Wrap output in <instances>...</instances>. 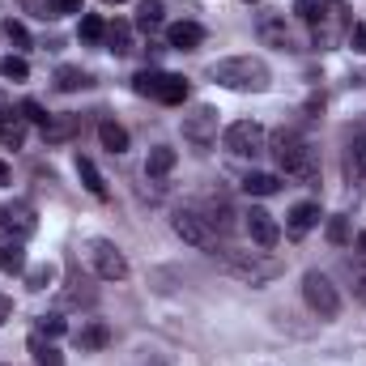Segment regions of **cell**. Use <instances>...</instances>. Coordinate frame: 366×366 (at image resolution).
<instances>
[{
    "mask_svg": "<svg viewBox=\"0 0 366 366\" xmlns=\"http://www.w3.org/2000/svg\"><path fill=\"white\" fill-rule=\"evenodd\" d=\"M39 230V217L26 200H9L0 204V243H26Z\"/></svg>",
    "mask_w": 366,
    "mask_h": 366,
    "instance_id": "8992f818",
    "label": "cell"
},
{
    "mask_svg": "<svg viewBox=\"0 0 366 366\" xmlns=\"http://www.w3.org/2000/svg\"><path fill=\"white\" fill-rule=\"evenodd\" d=\"M269 145H273L277 171H281L285 179H298V183L320 179V154L311 149V141H307L302 132L281 128V132H273V137H269Z\"/></svg>",
    "mask_w": 366,
    "mask_h": 366,
    "instance_id": "6da1fadb",
    "label": "cell"
},
{
    "mask_svg": "<svg viewBox=\"0 0 366 366\" xmlns=\"http://www.w3.org/2000/svg\"><path fill=\"white\" fill-rule=\"evenodd\" d=\"M56 86H60L64 94H73V90H86V86H90V73H81V69H69V64H64V69L56 73Z\"/></svg>",
    "mask_w": 366,
    "mask_h": 366,
    "instance_id": "484cf974",
    "label": "cell"
},
{
    "mask_svg": "<svg viewBox=\"0 0 366 366\" xmlns=\"http://www.w3.org/2000/svg\"><path fill=\"white\" fill-rule=\"evenodd\" d=\"M98 141H102L107 154H124V149H128V128L115 124L111 115H102V119H98Z\"/></svg>",
    "mask_w": 366,
    "mask_h": 366,
    "instance_id": "2e32d148",
    "label": "cell"
},
{
    "mask_svg": "<svg viewBox=\"0 0 366 366\" xmlns=\"http://www.w3.org/2000/svg\"><path fill=\"white\" fill-rule=\"evenodd\" d=\"M81 39H86V43H102V39H107V21L94 17V13H86V17H81Z\"/></svg>",
    "mask_w": 366,
    "mask_h": 366,
    "instance_id": "f546056e",
    "label": "cell"
},
{
    "mask_svg": "<svg viewBox=\"0 0 366 366\" xmlns=\"http://www.w3.org/2000/svg\"><path fill=\"white\" fill-rule=\"evenodd\" d=\"M0 273L4 277L26 273V247L21 243H0Z\"/></svg>",
    "mask_w": 366,
    "mask_h": 366,
    "instance_id": "ffe728a7",
    "label": "cell"
},
{
    "mask_svg": "<svg viewBox=\"0 0 366 366\" xmlns=\"http://www.w3.org/2000/svg\"><path fill=\"white\" fill-rule=\"evenodd\" d=\"M132 90L145 94V98H154V90H158V69H149V73H137V77H132Z\"/></svg>",
    "mask_w": 366,
    "mask_h": 366,
    "instance_id": "d590c367",
    "label": "cell"
},
{
    "mask_svg": "<svg viewBox=\"0 0 366 366\" xmlns=\"http://www.w3.org/2000/svg\"><path fill=\"white\" fill-rule=\"evenodd\" d=\"M154 98L167 102V107H179V102H187V81L175 77V73H158V90H154Z\"/></svg>",
    "mask_w": 366,
    "mask_h": 366,
    "instance_id": "ac0fdd59",
    "label": "cell"
},
{
    "mask_svg": "<svg viewBox=\"0 0 366 366\" xmlns=\"http://www.w3.org/2000/svg\"><path fill=\"white\" fill-rule=\"evenodd\" d=\"M86 9V0H56V13L64 17V13H81Z\"/></svg>",
    "mask_w": 366,
    "mask_h": 366,
    "instance_id": "ab89813d",
    "label": "cell"
},
{
    "mask_svg": "<svg viewBox=\"0 0 366 366\" xmlns=\"http://www.w3.org/2000/svg\"><path fill=\"white\" fill-rule=\"evenodd\" d=\"M0 132H4V115H0Z\"/></svg>",
    "mask_w": 366,
    "mask_h": 366,
    "instance_id": "f6af8a7d",
    "label": "cell"
},
{
    "mask_svg": "<svg viewBox=\"0 0 366 366\" xmlns=\"http://www.w3.org/2000/svg\"><path fill=\"white\" fill-rule=\"evenodd\" d=\"M302 298H307V307H311L320 320H337V315H341V294H337V285L328 281V273H320V269H311V273L302 277Z\"/></svg>",
    "mask_w": 366,
    "mask_h": 366,
    "instance_id": "277c9868",
    "label": "cell"
},
{
    "mask_svg": "<svg viewBox=\"0 0 366 366\" xmlns=\"http://www.w3.org/2000/svg\"><path fill=\"white\" fill-rule=\"evenodd\" d=\"M320 204L315 200H302V204H294L290 209V222H285V230H290V239H302V234H311L315 226H320Z\"/></svg>",
    "mask_w": 366,
    "mask_h": 366,
    "instance_id": "7c38bea8",
    "label": "cell"
},
{
    "mask_svg": "<svg viewBox=\"0 0 366 366\" xmlns=\"http://www.w3.org/2000/svg\"><path fill=\"white\" fill-rule=\"evenodd\" d=\"M51 281H56V269H51V264H39V269L26 273V285H30V290H47Z\"/></svg>",
    "mask_w": 366,
    "mask_h": 366,
    "instance_id": "836d02e7",
    "label": "cell"
},
{
    "mask_svg": "<svg viewBox=\"0 0 366 366\" xmlns=\"http://www.w3.org/2000/svg\"><path fill=\"white\" fill-rule=\"evenodd\" d=\"M21 119H26V124H39V128H43V124L51 119V115L43 111V102H34V98H26V102H21Z\"/></svg>",
    "mask_w": 366,
    "mask_h": 366,
    "instance_id": "e575fe53",
    "label": "cell"
},
{
    "mask_svg": "<svg viewBox=\"0 0 366 366\" xmlns=\"http://www.w3.org/2000/svg\"><path fill=\"white\" fill-rule=\"evenodd\" d=\"M0 115H4V94H0Z\"/></svg>",
    "mask_w": 366,
    "mask_h": 366,
    "instance_id": "ee69618b",
    "label": "cell"
},
{
    "mask_svg": "<svg viewBox=\"0 0 366 366\" xmlns=\"http://www.w3.org/2000/svg\"><path fill=\"white\" fill-rule=\"evenodd\" d=\"M107 4H124V0H107Z\"/></svg>",
    "mask_w": 366,
    "mask_h": 366,
    "instance_id": "bcb514c9",
    "label": "cell"
},
{
    "mask_svg": "<svg viewBox=\"0 0 366 366\" xmlns=\"http://www.w3.org/2000/svg\"><path fill=\"white\" fill-rule=\"evenodd\" d=\"M175 162H179V154H175L171 145H154L149 158H145V175H149V179H162V175L175 171Z\"/></svg>",
    "mask_w": 366,
    "mask_h": 366,
    "instance_id": "e0dca14e",
    "label": "cell"
},
{
    "mask_svg": "<svg viewBox=\"0 0 366 366\" xmlns=\"http://www.w3.org/2000/svg\"><path fill=\"white\" fill-rule=\"evenodd\" d=\"M39 332H43L47 341H56V337H64V332H69V324H64V315H60V311H51V315H43V320H39Z\"/></svg>",
    "mask_w": 366,
    "mask_h": 366,
    "instance_id": "f1b7e54d",
    "label": "cell"
},
{
    "mask_svg": "<svg viewBox=\"0 0 366 366\" xmlns=\"http://www.w3.org/2000/svg\"><path fill=\"white\" fill-rule=\"evenodd\" d=\"M64 302H69V307H81V302L90 307L94 290H86V281H81V277H73V281H69V290H64Z\"/></svg>",
    "mask_w": 366,
    "mask_h": 366,
    "instance_id": "83f0119b",
    "label": "cell"
},
{
    "mask_svg": "<svg viewBox=\"0 0 366 366\" xmlns=\"http://www.w3.org/2000/svg\"><path fill=\"white\" fill-rule=\"evenodd\" d=\"M354 273V290H358V298L366 302V264H358V269H350Z\"/></svg>",
    "mask_w": 366,
    "mask_h": 366,
    "instance_id": "f35d334b",
    "label": "cell"
},
{
    "mask_svg": "<svg viewBox=\"0 0 366 366\" xmlns=\"http://www.w3.org/2000/svg\"><path fill=\"white\" fill-rule=\"evenodd\" d=\"M167 43H171L175 51H196V47L204 43V30H200L196 21H175V26L167 30Z\"/></svg>",
    "mask_w": 366,
    "mask_h": 366,
    "instance_id": "9a60e30c",
    "label": "cell"
},
{
    "mask_svg": "<svg viewBox=\"0 0 366 366\" xmlns=\"http://www.w3.org/2000/svg\"><path fill=\"white\" fill-rule=\"evenodd\" d=\"M107 51H115V56H128L132 51V30H128V21H115V26H107Z\"/></svg>",
    "mask_w": 366,
    "mask_h": 366,
    "instance_id": "603a6c76",
    "label": "cell"
},
{
    "mask_svg": "<svg viewBox=\"0 0 366 366\" xmlns=\"http://www.w3.org/2000/svg\"><path fill=\"white\" fill-rule=\"evenodd\" d=\"M9 179H13L9 175V162H0V187H9Z\"/></svg>",
    "mask_w": 366,
    "mask_h": 366,
    "instance_id": "7bdbcfd3",
    "label": "cell"
},
{
    "mask_svg": "<svg viewBox=\"0 0 366 366\" xmlns=\"http://www.w3.org/2000/svg\"><path fill=\"white\" fill-rule=\"evenodd\" d=\"M217 260H222V269L230 277H239L243 285H269L277 277L285 273V264L269 256V252H234V247H217L213 252Z\"/></svg>",
    "mask_w": 366,
    "mask_h": 366,
    "instance_id": "3957f363",
    "label": "cell"
},
{
    "mask_svg": "<svg viewBox=\"0 0 366 366\" xmlns=\"http://www.w3.org/2000/svg\"><path fill=\"white\" fill-rule=\"evenodd\" d=\"M77 175H81V183H86V192H90V196L107 200V179H102V171L94 167L90 158H77Z\"/></svg>",
    "mask_w": 366,
    "mask_h": 366,
    "instance_id": "44dd1931",
    "label": "cell"
},
{
    "mask_svg": "<svg viewBox=\"0 0 366 366\" xmlns=\"http://www.w3.org/2000/svg\"><path fill=\"white\" fill-rule=\"evenodd\" d=\"M0 73H4L9 81H26V77H30V64H26V56H4V60H0Z\"/></svg>",
    "mask_w": 366,
    "mask_h": 366,
    "instance_id": "4316f807",
    "label": "cell"
},
{
    "mask_svg": "<svg viewBox=\"0 0 366 366\" xmlns=\"http://www.w3.org/2000/svg\"><path fill=\"white\" fill-rule=\"evenodd\" d=\"M17 4H21L30 17H39V21H47V17H60V13H56V0H17Z\"/></svg>",
    "mask_w": 366,
    "mask_h": 366,
    "instance_id": "1f68e13d",
    "label": "cell"
},
{
    "mask_svg": "<svg viewBox=\"0 0 366 366\" xmlns=\"http://www.w3.org/2000/svg\"><path fill=\"white\" fill-rule=\"evenodd\" d=\"M247 4H256V0H247Z\"/></svg>",
    "mask_w": 366,
    "mask_h": 366,
    "instance_id": "7dc6e473",
    "label": "cell"
},
{
    "mask_svg": "<svg viewBox=\"0 0 366 366\" xmlns=\"http://www.w3.org/2000/svg\"><path fill=\"white\" fill-rule=\"evenodd\" d=\"M222 145H226L234 158H256V154L269 149V132H264V124H256V119H239V124H230V128L222 132Z\"/></svg>",
    "mask_w": 366,
    "mask_h": 366,
    "instance_id": "5b68a950",
    "label": "cell"
},
{
    "mask_svg": "<svg viewBox=\"0 0 366 366\" xmlns=\"http://www.w3.org/2000/svg\"><path fill=\"white\" fill-rule=\"evenodd\" d=\"M162 21H167V4H162V0H141V4H137V26H141V30L154 34Z\"/></svg>",
    "mask_w": 366,
    "mask_h": 366,
    "instance_id": "d6986e66",
    "label": "cell"
},
{
    "mask_svg": "<svg viewBox=\"0 0 366 366\" xmlns=\"http://www.w3.org/2000/svg\"><path fill=\"white\" fill-rule=\"evenodd\" d=\"M81 132V115H51L47 124H43V141L47 145H64V141H73Z\"/></svg>",
    "mask_w": 366,
    "mask_h": 366,
    "instance_id": "5bb4252c",
    "label": "cell"
},
{
    "mask_svg": "<svg viewBox=\"0 0 366 366\" xmlns=\"http://www.w3.org/2000/svg\"><path fill=\"white\" fill-rule=\"evenodd\" d=\"M256 34H260V43H269L277 51H298V34L285 21V13H260L256 17Z\"/></svg>",
    "mask_w": 366,
    "mask_h": 366,
    "instance_id": "30bf717a",
    "label": "cell"
},
{
    "mask_svg": "<svg viewBox=\"0 0 366 366\" xmlns=\"http://www.w3.org/2000/svg\"><path fill=\"white\" fill-rule=\"evenodd\" d=\"M0 141H4L9 149H17V145L26 141V119H9V124H4V132H0Z\"/></svg>",
    "mask_w": 366,
    "mask_h": 366,
    "instance_id": "d6a6232c",
    "label": "cell"
},
{
    "mask_svg": "<svg viewBox=\"0 0 366 366\" xmlns=\"http://www.w3.org/2000/svg\"><path fill=\"white\" fill-rule=\"evenodd\" d=\"M320 13H324V0H294V17L298 21H320Z\"/></svg>",
    "mask_w": 366,
    "mask_h": 366,
    "instance_id": "4dcf8cb0",
    "label": "cell"
},
{
    "mask_svg": "<svg viewBox=\"0 0 366 366\" xmlns=\"http://www.w3.org/2000/svg\"><path fill=\"white\" fill-rule=\"evenodd\" d=\"M183 141H192V145H213L217 141V111L209 102H196L183 115Z\"/></svg>",
    "mask_w": 366,
    "mask_h": 366,
    "instance_id": "9c48e42d",
    "label": "cell"
},
{
    "mask_svg": "<svg viewBox=\"0 0 366 366\" xmlns=\"http://www.w3.org/2000/svg\"><path fill=\"white\" fill-rule=\"evenodd\" d=\"M4 34H9L17 47H30V34H26V26H21V21H4Z\"/></svg>",
    "mask_w": 366,
    "mask_h": 366,
    "instance_id": "74e56055",
    "label": "cell"
},
{
    "mask_svg": "<svg viewBox=\"0 0 366 366\" xmlns=\"http://www.w3.org/2000/svg\"><path fill=\"white\" fill-rule=\"evenodd\" d=\"M73 341H77L81 354H98V350L111 345V328H107L102 320H90V324H81V328L73 332Z\"/></svg>",
    "mask_w": 366,
    "mask_h": 366,
    "instance_id": "4fadbf2b",
    "label": "cell"
},
{
    "mask_svg": "<svg viewBox=\"0 0 366 366\" xmlns=\"http://www.w3.org/2000/svg\"><path fill=\"white\" fill-rule=\"evenodd\" d=\"M90 264L102 281H124V277H128V256H124L111 239H94L90 243Z\"/></svg>",
    "mask_w": 366,
    "mask_h": 366,
    "instance_id": "ba28073f",
    "label": "cell"
},
{
    "mask_svg": "<svg viewBox=\"0 0 366 366\" xmlns=\"http://www.w3.org/2000/svg\"><path fill=\"white\" fill-rule=\"evenodd\" d=\"M328 243H332V247H350V243H354V230H350V217H345V213L328 217Z\"/></svg>",
    "mask_w": 366,
    "mask_h": 366,
    "instance_id": "d4e9b609",
    "label": "cell"
},
{
    "mask_svg": "<svg viewBox=\"0 0 366 366\" xmlns=\"http://www.w3.org/2000/svg\"><path fill=\"white\" fill-rule=\"evenodd\" d=\"M247 234H252V243L260 252H269V247H277V239H281V226H277V217L269 209H252L247 213Z\"/></svg>",
    "mask_w": 366,
    "mask_h": 366,
    "instance_id": "8fae6325",
    "label": "cell"
},
{
    "mask_svg": "<svg viewBox=\"0 0 366 366\" xmlns=\"http://www.w3.org/2000/svg\"><path fill=\"white\" fill-rule=\"evenodd\" d=\"M354 256H358V264H366V230L354 239Z\"/></svg>",
    "mask_w": 366,
    "mask_h": 366,
    "instance_id": "b9f144b4",
    "label": "cell"
},
{
    "mask_svg": "<svg viewBox=\"0 0 366 366\" xmlns=\"http://www.w3.org/2000/svg\"><path fill=\"white\" fill-rule=\"evenodd\" d=\"M209 77L222 86V90H234V94H264L273 86V73L260 56H230V60H217L209 69Z\"/></svg>",
    "mask_w": 366,
    "mask_h": 366,
    "instance_id": "7a4b0ae2",
    "label": "cell"
},
{
    "mask_svg": "<svg viewBox=\"0 0 366 366\" xmlns=\"http://www.w3.org/2000/svg\"><path fill=\"white\" fill-rule=\"evenodd\" d=\"M243 192L247 196H277L281 192V175H269V171H256L243 179Z\"/></svg>",
    "mask_w": 366,
    "mask_h": 366,
    "instance_id": "7402d4cb",
    "label": "cell"
},
{
    "mask_svg": "<svg viewBox=\"0 0 366 366\" xmlns=\"http://www.w3.org/2000/svg\"><path fill=\"white\" fill-rule=\"evenodd\" d=\"M171 230L179 234L183 243H192V247H200V252H217V230L209 226V217H200V213H192V209H179L175 217H171Z\"/></svg>",
    "mask_w": 366,
    "mask_h": 366,
    "instance_id": "52a82bcc",
    "label": "cell"
},
{
    "mask_svg": "<svg viewBox=\"0 0 366 366\" xmlns=\"http://www.w3.org/2000/svg\"><path fill=\"white\" fill-rule=\"evenodd\" d=\"M350 47H354L358 56H366V21H354V26H350Z\"/></svg>",
    "mask_w": 366,
    "mask_h": 366,
    "instance_id": "8d00e7d4",
    "label": "cell"
},
{
    "mask_svg": "<svg viewBox=\"0 0 366 366\" xmlns=\"http://www.w3.org/2000/svg\"><path fill=\"white\" fill-rule=\"evenodd\" d=\"M345 171L354 183H366V141H354L350 154H345Z\"/></svg>",
    "mask_w": 366,
    "mask_h": 366,
    "instance_id": "cb8c5ba5",
    "label": "cell"
},
{
    "mask_svg": "<svg viewBox=\"0 0 366 366\" xmlns=\"http://www.w3.org/2000/svg\"><path fill=\"white\" fill-rule=\"evenodd\" d=\"M9 320H13V298L0 294V324H9Z\"/></svg>",
    "mask_w": 366,
    "mask_h": 366,
    "instance_id": "60d3db41",
    "label": "cell"
}]
</instances>
